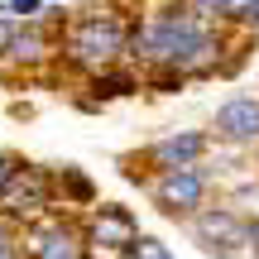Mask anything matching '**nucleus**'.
Masks as SVG:
<instances>
[{"label":"nucleus","instance_id":"nucleus-7","mask_svg":"<svg viewBox=\"0 0 259 259\" xmlns=\"http://www.w3.org/2000/svg\"><path fill=\"white\" fill-rule=\"evenodd\" d=\"M92 240L101 245V250H125L130 254V245L139 240V226H135V216H130L125 206H101V211L92 216Z\"/></svg>","mask_w":259,"mask_h":259},{"label":"nucleus","instance_id":"nucleus-12","mask_svg":"<svg viewBox=\"0 0 259 259\" xmlns=\"http://www.w3.org/2000/svg\"><path fill=\"white\" fill-rule=\"evenodd\" d=\"M250 5L254 0H202V15H250Z\"/></svg>","mask_w":259,"mask_h":259},{"label":"nucleus","instance_id":"nucleus-13","mask_svg":"<svg viewBox=\"0 0 259 259\" xmlns=\"http://www.w3.org/2000/svg\"><path fill=\"white\" fill-rule=\"evenodd\" d=\"M63 178H67V192H72L77 202H92V183H87L82 173H72V168H63Z\"/></svg>","mask_w":259,"mask_h":259},{"label":"nucleus","instance_id":"nucleus-2","mask_svg":"<svg viewBox=\"0 0 259 259\" xmlns=\"http://www.w3.org/2000/svg\"><path fill=\"white\" fill-rule=\"evenodd\" d=\"M125 44H130V34H125V24L115 15H87L67 34V53L77 63H87V67H101V72L125 53Z\"/></svg>","mask_w":259,"mask_h":259},{"label":"nucleus","instance_id":"nucleus-1","mask_svg":"<svg viewBox=\"0 0 259 259\" xmlns=\"http://www.w3.org/2000/svg\"><path fill=\"white\" fill-rule=\"evenodd\" d=\"M135 44L144 48V58L168 63V67H178V72H206V67L216 63V38H211V29H206L197 15H183V10L158 15Z\"/></svg>","mask_w":259,"mask_h":259},{"label":"nucleus","instance_id":"nucleus-15","mask_svg":"<svg viewBox=\"0 0 259 259\" xmlns=\"http://www.w3.org/2000/svg\"><path fill=\"white\" fill-rule=\"evenodd\" d=\"M10 178H15V163H10V158L0 154V197H5V187H10Z\"/></svg>","mask_w":259,"mask_h":259},{"label":"nucleus","instance_id":"nucleus-4","mask_svg":"<svg viewBox=\"0 0 259 259\" xmlns=\"http://www.w3.org/2000/svg\"><path fill=\"white\" fill-rule=\"evenodd\" d=\"M154 202L173 216H197L206 202V173L202 168H163V178L154 183Z\"/></svg>","mask_w":259,"mask_h":259},{"label":"nucleus","instance_id":"nucleus-9","mask_svg":"<svg viewBox=\"0 0 259 259\" xmlns=\"http://www.w3.org/2000/svg\"><path fill=\"white\" fill-rule=\"evenodd\" d=\"M34 254L38 259H87V250H82V240H77L67 226H58L53 235H44V240L34 245Z\"/></svg>","mask_w":259,"mask_h":259},{"label":"nucleus","instance_id":"nucleus-6","mask_svg":"<svg viewBox=\"0 0 259 259\" xmlns=\"http://www.w3.org/2000/svg\"><path fill=\"white\" fill-rule=\"evenodd\" d=\"M5 206L15 216H38L48 206V178L38 168H15V178L5 187Z\"/></svg>","mask_w":259,"mask_h":259},{"label":"nucleus","instance_id":"nucleus-20","mask_svg":"<svg viewBox=\"0 0 259 259\" xmlns=\"http://www.w3.org/2000/svg\"><path fill=\"white\" fill-rule=\"evenodd\" d=\"M0 259H15V250H0Z\"/></svg>","mask_w":259,"mask_h":259},{"label":"nucleus","instance_id":"nucleus-10","mask_svg":"<svg viewBox=\"0 0 259 259\" xmlns=\"http://www.w3.org/2000/svg\"><path fill=\"white\" fill-rule=\"evenodd\" d=\"M44 53H48V44L34 29H29V34H15V44H10V58H15V63H38Z\"/></svg>","mask_w":259,"mask_h":259},{"label":"nucleus","instance_id":"nucleus-8","mask_svg":"<svg viewBox=\"0 0 259 259\" xmlns=\"http://www.w3.org/2000/svg\"><path fill=\"white\" fill-rule=\"evenodd\" d=\"M206 149V135H197V130H187V135H168L154 144V158L163 168H192V158Z\"/></svg>","mask_w":259,"mask_h":259},{"label":"nucleus","instance_id":"nucleus-16","mask_svg":"<svg viewBox=\"0 0 259 259\" xmlns=\"http://www.w3.org/2000/svg\"><path fill=\"white\" fill-rule=\"evenodd\" d=\"M10 44H15V29H10L5 19H0V53H10Z\"/></svg>","mask_w":259,"mask_h":259},{"label":"nucleus","instance_id":"nucleus-14","mask_svg":"<svg viewBox=\"0 0 259 259\" xmlns=\"http://www.w3.org/2000/svg\"><path fill=\"white\" fill-rule=\"evenodd\" d=\"M38 10H44V5H38V0H10V15H38Z\"/></svg>","mask_w":259,"mask_h":259},{"label":"nucleus","instance_id":"nucleus-3","mask_svg":"<svg viewBox=\"0 0 259 259\" xmlns=\"http://www.w3.org/2000/svg\"><path fill=\"white\" fill-rule=\"evenodd\" d=\"M192 235L202 240V250L221 254V259H254L250 254V226L235 211L216 206V211H197L192 216Z\"/></svg>","mask_w":259,"mask_h":259},{"label":"nucleus","instance_id":"nucleus-19","mask_svg":"<svg viewBox=\"0 0 259 259\" xmlns=\"http://www.w3.org/2000/svg\"><path fill=\"white\" fill-rule=\"evenodd\" d=\"M0 250H15V245H10V231H5V226H0Z\"/></svg>","mask_w":259,"mask_h":259},{"label":"nucleus","instance_id":"nucleus-5","mask_svg":"<svg viewBox=\"0 0 259 259\" xmlns=\"http://www.w3.org/2000/svg\"><path fill=\"white\" fill-rule=\"evenodd\" d=\"M216 135L231 144H254L259 139V101L254 96H235L216 111Z\"/></svg>","mask_w":259,"mask_h":259},{"label":"nucleus","instance_id":"nucleus-11","mask_svg":"<svg viewBox=\"0 0 259 259\" xmlns=\"http://www.w3.org/2000/svg\"><path fill=\"white\" fill-rule=\"evenodd\" d=\"M130 259H173V254H168L163 240H154V235H139V240L130 245Z\"/></svg>","mask_w":259,"mask_h":259},{"label":"nucleus","instance_id":"nucleus-17","mask_svg":"<svg viewBox=\"0 0 259 259\" xmlns=\"http://www.w3.org/2000/svg\"><path fill=\"white\" fill-rule=\"evenodd\" d=\"M250 254H254V259H259V221H254V226H250Z\"/></svg>","mask_w":259,"mask_h":259},{"label":"nucleus","instance_id":"nucleus-18","mask_svg":"<svg viewBox=\"0 0 259 259\" xmlns=\"http://www.w3.org/2000/svg\"><path fill=\"white\" fill-rule=\"evenodd\" d=\"M245 24H254V29H259V0L250 5V15H245Z\"/></svg>","mask_w":259,"mask_h":259}]
</instances>
